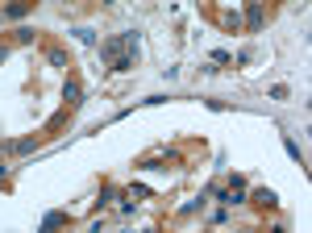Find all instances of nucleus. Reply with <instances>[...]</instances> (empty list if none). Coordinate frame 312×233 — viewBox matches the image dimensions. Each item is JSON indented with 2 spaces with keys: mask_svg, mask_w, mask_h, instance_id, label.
I'll list each match as a JSON object with an SVG mask.
<instances>
[{
  "mask_svg": "<svg viewBox=\"0 0 312 233\" xmlns=\"http://www.w3.org/2000/svg\"><path fill=\"white\" fill-rule=\"evenodd\" d=\"M0 150H9V154H29V150H34V138H21V142H5Z\"/></svg>",
  "mask_w": 312,
  "mask_h": 233,
  "instance_id": "f257e3e1",
  "label": "nucleus"
},
{
  "mask_svg": "<svg viewBox=\"0 0 312 233\" xmlns=\"http://www.w3.org/2000/svg\"><path fill=\"white\" fill-rule=\"evenodd\" d=\"M58 225H62V213H50V217H46V225H42V233H54Z\"/></svg>",
  "mask_w": 312,
  "mask_h": 233,
  "instance_id": "f03ea898",
  "label": "nucleus"
},
{
  "mask_svg": "<svg viewBox=\"0 0 312 233\" xmlns=\"http://www.w3.org/2000/svg\"><path fill=\"white\" fill-rule=\"evenodd\" d=\"M25 13H29V5H9V9H5V17H13V21L25 17Z\"/></svg>",
  "mask_w": 312,
  "mask_h": 233,
  "instance_id": "7ed1b4c3",
  "label": "nucleus"
},
{
  "mask_svg": "<svg viewBox=\"0 0 312 233\" xmlns=\"http://www.w3.org/2000/svg\"><path fill=\"white\" fill-rule=\"evenodd\" d=\"M75 38H79L83 46H92V42H96V33H92V29H75Z\"/></svg>",
  "mask_w": 312,
  "mask_h": 233,
  "instance_id": "20e7f679",
  "label": "nucleus"
},
{
  "mask_svg": "<svg viewBox=\"0 0 312 233\" xmlns=\"http://www.w3.org/2000/svg\"><path fill=\"white\" fill-rule=\"evenodd\" d=\"M258 25H262V9L254 5V9H250V29H258Z\"/></svg>",
  "mask_w": 312,
  "mask_h": 233,
  "instance_id": "39448f33",
  "label": "nucleus"
},
{
  "mask_svg": "<svg viewBox=\"0 0 312 233\" xmlns=\"http://www.w3.org/2000/svg\"><path fill=\"white\" fill-rule=\"evenodd\" d=\"M62 96H67L71 104H79V83H67V92H62Z\"/></svg>",
  "mask_w": 312,
  "mask_h": 233,
  "instance_id": "423d86ee",
  "label": "nucleus"
},
{
  "mask_svg": "<svg viewBox=\"0 0 312 233\" xmlns=\"http://www.w3.org/2000/svg\"><path fill=\"white\" fill-rule=\"evenodd\" d=\"M0 175H5V166H0Z\"/></svg>",
  "mask_w": 312,
  "mask_h": 233,
  "instance_id": "0eeeda50",
  "label": "nucleus"
}]
</instances>
